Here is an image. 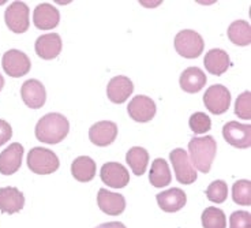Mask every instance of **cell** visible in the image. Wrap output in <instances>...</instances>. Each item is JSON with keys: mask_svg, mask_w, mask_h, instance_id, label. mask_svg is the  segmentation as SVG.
Listing matches in <instances>:
<instances>
[{"mask_svg": "<svg viewBox=\"0 0 251 228\" xmlns=\"http://www.w3.org/2000/svg\"><path fill=\"white\" fill-rule=\"evenodd\" d=\"M70 131V123L67 118L62 114L52 112L43 116L36 125V138L44 144L55 145L62 142Z\"/></svg>", "mask_w": 251, "mask_h": 228, "instance_id": "obj_1", "label": "cell"}, {"mask_svg": "<svg viewBox=\"0 0 251 228\" xmlns=\"http://www.w3.org/2000/svg\"><path fill=\"white\" fill-rule=\"evenodd\" d=\"M190 161L195 170L207 174L212 168L213 160L217 152V142L213 137H194L188 142Z\"/></svg>", "mask_w": 251, "mask_h": 228, "instance_id": "obj_2", "label": "cell"}, {"mask_svg": "<svg viewBox=\"0 0 251 228\" xmlns=\"http://www.w3.org/2000/svg\"><path fill=\"white\" fill-rule=\"evenodd\" d=\"M27 167L33 174L50 175L59 170L60 161L55 153L47 148H33L27 154Z\"/></svg>", "mask_w": 251, "mask_h": 228, "instance_id": "obj_3", "label": "cell"}, {"mask_svg": "<svg viewBox=\"0 0 251 228\" xmlns=\"http://www.w3.org/2000/svg\"><path fill=\"white\" fill-rule=\"evenodd\" d=\"M175 50L180 56L186 59H197L202 55L205 48V41L198 32L195 30H182L176 34Z\"/></svg>", "mask_w": 251, "mask_h": 228, "instance_id": "obj_4", "label": "cell"}, {"mask_svg": "<svg viewBox=\"0 0 251 228\" xmlns=\"http://www.w3.org/2000/svg\"><path fill=\"white\" fill-rule=\"evenodd\" d=\"M170 158L172 167H174V171L176 174L177 182L182 184L194 183L197 180V171L190 161L188 153L182 148H177L170 153Z\"/></svg>", "mask_w": 251, "mask_h": 228, "instance_id": "obj_5", "label": "cell"}, {"mask_svg": "<svg viewBox=\"0 0 251 228\" xmlns=\"http://www.w3.org/2000/svg\"><path fill=\"white\" fill-rule=\"evenodd\" d=\"M4 22L11 32L18 34L27 32L30 26L29 7L24 1H13L4 13Z\"/></svg>", "mask_w": 251, "mask_h": 228, "instance_id": "obj_6", "label": "cell"}, {"mask_svg": "<svg viewBox=\"0 0 251 228\" xmlns=\"http://www.w3.org/2000/svg\"><path fill=\"white\" fill-rule=\"evenodd\" d=\"M1 66L7 76L13 78H21L26 76L31 69L29 56L18 50H10L1 57Z\"/></svg>", "mask_w": 251, "mask_h": 228, "instance_id": "obj_7", "label": "cell"}, {"mask_svg": "<svg viewBox=\"0 0 251 228\" xmlns=\"http://www.w3.org/2000/svg\"><path fill=\"white\" fill-rule=\"evenodd\" d=\"M203 104L209 112L221 115L228 111L231 104V93L223 85H213L203 95Z\"/></svg>", "mask_w": 251, "mask_h": 228, "instance_id": "obj_8", "label": "cell"}, {"mask_svg": "<svg viewBox=\"0 0 251 228\" xmlns=\"http://www.w3.org/2000/svg\"><path fill=\"white\" fill-rule=\"evenodd\" d=\"M223 137L229 145L238 149H247L251 146V126L239 122H228L223 127Z\"/></svg>", "mask_w": 251, "mask_h": 228, "instance_id": "obj_9", "label": "cell"}, {"mask_svg": "<svg viewBox=\"0 0 251 228\" xmlns=\"http://www.w3.org/2000/svg\"><path fill=\"white\" fill-rule=\"evenodd\" d=\"M156 104L151 97L144 95L135 96L127 105V112L132 121L138 123H148L156 115Z\"/></svg>", "mask_w": 251, "mask_h": 228, "instance_id": "obj_10", "label": "cell"}, {"mask_svg": "<svg viewBox=\"0 0 251 228\" xmlns=\"http://www.w3.org/2000/svg\"><path fill=\"white\" fill-rule=\"evenodd\" d=\"M100 177L104 183L112 189H123L130 182V172L123 164L109 161L101 167Z\"/></svg>", "mask_w": 251, "mask_h": 228, "instance_id": "obj_11", "label": "cell"}, {"mask_svg": "<svg viewBox=\"0 0 251 228\" xmlns=\"http://www.w3.org/2000/svg\"><path fill=\"white\" fill-rule=\"evenodd\" d=\"M21 97L29 108L40 109L47 101V90L38 79H29L21 88Z\"/></svg>", "mask_w": 251, "mask_h": 228, "instance_id": "obj_12", "label": "cell"}, {"mask_svg": "<svg viewBox=\"0 0 251 228\" xmlns=\"http://www.w3.org/2000/svg\"><path fill=\"white\" fill-rule=\"evenodd\" d=\"M116 137H118V126L116 123L111 121L97 122L89 130V140L92 141L94 145L101 146V148L113 144Z\"/></svg>", "mask_w": 251, "mask_h": 228, "instance_id": "obj_13", "label": "cell"}, {"mask_svg": "<svg viewBox=\"0 0 251 228\" xmlns=\"http://www.w3.org/2000/svg\"><path fill=\"white\" fill-rule=\"evenodd\" d=\"M24 152H25L24 146L18 142H14L10 146H7V149L0 153V174L13 175L18 171L22 164Z\"/></svg>", "mask_w": 251, "mask_h": 228, "instance_id": "obj_14", "label": "cell"}, {"mask_svg": "<svg viewBox=\"0 0 251 228\" xmlns=\"http://www.w3.org/2000/svg\"><path fill=\"white\" fill-rule=\"evenodd\" d=\"M60 13L56 7L50 3H41L34 8L33 13V22L40 30H50L59 25Z\"/></svg>", "mask_w": 251, "mask_h": 228, "instance_id": "obj_15", "label": "cell"}, {"mask_svg": "<svg viewBox=\"0 0 251 228\" xmlns=\"http://www.w3.org/2000/svg\"><path fill=\"white\" fill-rule=\"evenodd\" d=\"M62 37L57 33H48V34L40 36L36 40L34 50L41 59L52 60L59 56V53L62 52Z\"/></svg>", "mask_w": 251, "mask_h": 228, "instance_id": "obj_16", "label": "cell"}, {"mask_svg": "<svg viewBox=\"0 0 251 228\" xmlns=\"http://www.w3.org/2000/svg\"><path fill=\"white\" fill-rule=\"evenodd\" d=\"M25 196L21 190L13 186L0 189V212L7 215H14L24 209Z\"/></svg>", "mask_w": 251, "mask_h": 228, "instance_id": "obj_17", "label": "cell"}, {"mask_svg": "<svg viewBox=\"0 0 251 228\" xmlns=\"http://www.w3.org/2000/svg\"><path fill=\"white\" fill-rule=\"evenodd\" d=\"M132 92H134V83L126 76H113L107 86L108 99L115 104H123L132 95Z\"/></svg>", "mask_w": 251, "mask_h": 228, "instance_id": "obj_18", "label": "cell"}, {"mask_svg": "<svg viewBox=\"0 0 251 228\" xmlns=\"http://www.w3.org/2000/svg\"><path fill=\"white\" fill-rule=\"evenodd\" d=\"M157 203L160 209L167 212V213H175L182 209L187 203V196L182 189L172 187L170 190H165L156 197Z\"/></svg>", "mask_w": 251, "mask_h": 228, "instance_id": "obj_19", "label": "cell"}, {"mask_svg": "<svg viewBox=\"0 0 251 228\" xmlns=\"http://www.w3.org/2000/svg\"><path fill=\"white\" fill-rule=\"evenodd\" d=\"M97 203L105 215L119 216L126 209L125 197L118 193H112L105 189H100L97 194Z\"/></svg>", "mask_w": 251, "mask_h": 228, "instance_id": "obj_20", "label": "cell"}, {"mask_svg": "<svg viewBox=\"0 0 251 228\" xmlns=\"http://www.w3.org/2000/svg\"><path fill=\"white\" fill-rule=\"evenodd\" d=\"M207 78L205 73L198 67H188L183 71L179 78L180 88L187 93H198L206 85Z\"/></svg>", "mask_w": 251, "mask_h": 228, "instance_id": "obj_21", "label": "cell"}, {"mask_svg": "<svg viewBox=\"0 0 251 228\" xmlns=\"http://www.w3.org/2000/svg\"><path fill=\"white\" fill-rule=\"evenodd\" d=\"M203 64H205V69H206L210 74L213 76H223L228 69H229V56L224 50H220V48H214L210 50L205 55L203 59Z\"/></svg>", "mask_w": 251, "mask_h": 228, "instance_id": "obj_22", "label": "cell"}, {"mask_svg": "<svg viewBox=\"0 0 251 228\" xmlns=\"http://www.w3.org/2000/svg\"><path fill=\"white\" fill-rule=\"evenodd\" d=\"M71 174L74 179L82 183H88L96 177V163L89 156H79L71 164Z\"/></svg>", "mask_w": 251, "mask_h": 228, "instance_id": "obj_23", "label": "cell"}, {"mask_svg": "<svg viewBox=\"0 0 251 228\" xmlns=\"http://www.w3.org/2000/svg\"><path fill=\"white\" fill-rule=\"evenodd\" d=\"M126 161L130 165L132 174H135L137 177H142L149 164V152L145 148L134 146L126 154Z\"/></svg>", "mask_w": 251, "mask_h": 228, "instance_id": "obj_24", "label": "cell"}, {"mask_svg": "<svg viewBox=\"0 0 251 228\" xmlns=\"http://www.w3.org/2000/svg\"><path fill=\"white\" fill-rule=\"evenodd\" d=\"M172 175L168 163L164 158H156L151 163V172H149V182L154 187H165L171 184Z\"/></svg>", "mask_w": 251, "mask_h": 228, "instance_id": "obj_25", "label": "cell"}, {"mask_svg": "<svg viewBox=\"0 0 251 228\" xmlns=\"http://www.w3.org/2000/svg\"><path fill=\"white\" fill-rule=\"evenodd\" d=\"M226 34H228V38L231 40V43H233L235 45L247 47L251 44V27L247 21H243V19L233 21L228 27Z\"/></svg>", "mask_w": 251, "mask_h": 228, "instance_id": "obj_26", "label": "cell"}, {"mask_svg": "<svg viewBox=\"0 0 251 228\" xmlns=\"http://www.w3.org/2000/svg\"><path fill=\"white\" fill-rule=\"evenodd\" d=\"M203 228H226V213L216 206H209L201 216Z\"/></svg>", "mask_w": 251, "mask_h": 228, "instance_id": "obj_27", "label": "cell"}, {"mask_svg": "<svg viewBox=\"0 0 251 228\" xmlns=\"http://www.w3.org/2000/svg\"><path fill=\"white\" fill-rule=\"evenodd\" d=\"M233 203L242 206L251 205V182L247 179H240L232 186Z\"/></svg>", "mask_w": 251, "mask_h": 228, "instance_id": "obj_28", "label": "cell"}, {"mask_svg": "<svg viewBox=\"0 0 251 228\" xmlns=\"http://www.w3.org/2000/svg\"><path fill=\"white\" fill-rule=\"evenodd\" d=\"M206 197L214 203H223L228 197V186L224 180H214L206 189Z\"/></svg>", "mask_w": 251, "mask_h": 228, "instance_id": "obj_29", "label": "cell"}, {"mask_svg": "<svg viewBox=\"0 0 251 228\" xmlns=\"http://www.w3.org/2000/svg\"><path fill=\"white\" fill-rule=\"evenodd\" d=\"M190 128L194 131L195 134H203L207 133L212 127V121L206 114L203 112H195L190 116V121H188Z\"/></svg>", "mask_w": 251, "mask_h": 228, "instance_id": "obj_30", "label": "cell"}, {"mask_svg": "<svg viewBox=\"0 0 251 228\" xmlns=\"http://www.w3.org/2000/svg\"><path fill=\"white\" fill-rule=\"evenodd\" d=\"M250 107H251V93L247 90V92H243V93L236 99V102H235V114H236V116H239L240 119H246V121H249V119H251Z\"/></svg>", "mask_w": 251, "mask_h": 228, "instance_id": "obj_31", "label": "cell"}, {"mask_svg": "<svg viewBox=\"0 0 251 228\" xmlns=\"http://www.w3.org/2000/svg\"><path fill=\"white\" fill-rule=\"evenodd\" d=\"M229 228H251V215L246 210H236L229 217Z\"/></svg>", "mask_w": 251, "mask_h": 228, "instance_id": "obj_32", "label": "cell"}, {"mask_svg": "<svg viewBox=\"0 0 251 228\" xmlns=\"http://www.w3.org/2000/svg\"><path fill=\"white\" fill-rule=\"evenodd\" d=\"M13 137V128L8 122L0 119V146L4 145Z\"/></svg>", "mask_w": 251, "mask_h": 228, "instance_id": "obj_33", "label": "cell"}, {"mask_svg": "<svg viewBox=\"0 0 251 228\" xmlns=\"http://www.w3.org/2000/svg\"><path fill=\"white\" fill-rule=\"evenodd\" d=\"M96 228H127L120 222H109V223H104V224H100L99 227Z\"/></svg>", "mask_w": 251, "mask_h": 228, "instance_id": "obj_34", "label": "cell"}, {"mask_svg": "<svg viewBox=\"0 0 251 228\" xmlns=\"http://www.w3.org/2000/svg\"><path fill=\"white\" fill-rule=\"evenodd\" d=\"M3 86H4V78H3V76L0 74V92H1Z\"/></svg>", "mask_w": 251, "mask_h": 228, "instance_id": "obj_35", "label": "cell"}]
</instances>
